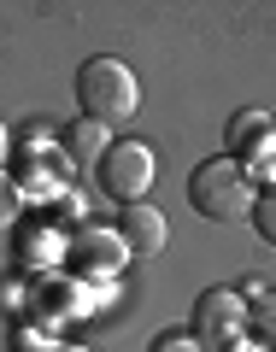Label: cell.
I'll return each instance as SVG.
<instances>
[{
  "mask_svg": "<svg viewBox=\"0 0 276 352\" xmlns=\"http://www.w3.org/2000/svg\"><path fill=\"white\" fill-rule=\"evenodd\" d=\"M189 335L200 340V346H224L229 352L241 335H247V300H241L235 288H206L200 300H194Z\"/></svg>",
  "mask_w": 276,
  "mask_h": 352,
  "instance_id": "4",
  "label": "cell"
},
{
  "mask_svg": "<svg viewBox=\"0 0 276 352\" xmlns=\"http://www.w3.org/2000/svg\"><path fill=\"white\" fill-rule=\"evenodd\" d=\"M59 252H65V235H59V229H36V235H24V264H41V258H59Z\"/></svg>",
  "mask_w": 276,
  "mask_h": 352,
  "instance_id": "11",
  "label": "cell"
},
{
  "mask_svg": "<svg viewBox=\"0 0 276 352\" xmlns=\"http://www.w3.org/2000/svg\"><path fill=\"white\" fill-rule=\"evenodd\" d=\"M235 164H241V170L253 176V182H264V188H276V135H264L259 147H253L247 159H235Z\"/></svg>",
  "mask_w": 276,
  "mask_h": 352,
  "instance_id": "10",
  "label": "cell"
},
{
  "mask_svg": "<svg viewBox=\"0 0 276 352\" xmlns=\"http://www.w3.org/2000/svg\"><path fill=\"white\" fill-rule=\"evenodd\" d=\"M94 176H100V194L118 206H141L153 188V176H159V153L147 147V141H112V147L100 153V164H94Z\"/></svg>",
  "mask_w": 276,
  "mask_h": 352,
  "instance_id": "3",
  "label": "cell"
},
{
  "mask_svg": "<svg viewBox=\"0 0 276 352\" xmlns=\"http://www.w3.org/2000/svg\"><path fill=\"white\" fill-rule=\"evenodd\" d=\"M53 352H88V346H76V340H59V346H53Z\"/></svg>",
  "mask_w": 276,
  "mask_h": 352,
  "instance_id": "16",
  "label": "cell"
},
{
  "mask_svg": "<svg viewBox=\"0 0 276 352\" xmlns=\"http://www.w3.org/2000/svg\"><path fill=\"white\" fill-rule=\"evenodd\" d=\"M247 335L259 340L264 352H276V294H259V300H247Z\"/></svg>",
  "mask_w": 276,
  "mask_h": 352,
  "instance_id": "9",
  "label": "cell"
},
{
  "mask_svg": "<svg viewBox=\"0 0 276 352\" xmlns=\"http://www.w3.org/2000/svg\"><path fill=\"white\" fill-rule=\"evenodd\" d=\"M229 352H264V346H247V340H235V346H229Z\"/></svg>",
  "mask_w": 276,
  "mask_h": 352,
  "instance_id": "17",
  "label": "cell"
},
{
  "mask_svg": "<svg viewBox=\"0 0 276 352\" xmlns=\"http://www.w3.org/2000/svg\"><path fill=\"white\" fill-rule=\"evenodd\" d=\"M118 241L129 247V258H153V252H164V241H171V223H164L159 206H124V217H118Z\"/></svg>",
  "mask_w": 276,
  "mask_h": 352,
  "instance_id": "6",
  "label": "cell"
},
{
  "mask_svg": "<svg viewBox=\"0 0 276 352\" xmlns=\"http://www.w3.org/2000/svg\"><path fill=\"white\" fill-rule=\"evenodd\" d=\"M253 200H259V188L235 159H206L189 170V206L212 223H241L253 212Z\"/></svg>",
  "mask_w": 276,
  "mask_h": 352,
  "instance_id": "2",
  "label": "cell"
},
{
  "mask_svg": "<svg viewBox=\"0 0 276 352\" xmlns=\"http://www.w3.org/2000/svg\"><path fill=\"white\" fill-rule=\"evenodd\" d=\"M18 206H24V194H18L12 176L0 170V229H12V223H18Z\"/></svg>",
  "mask_w": 276,
  "mask_h": 352,
  "instance_id": "13",
  "label": "cell"
},
{
  "mask_svg": "<svg viewBox=\"0 0 276 352\" xmlns=\"http://www.w3.org/2000/svg\"><path fill=\"white\" fill-rule=\"evenodd\" d=\"M6 159H12V129L0 124V164H6Z\"/></svg>",
  "mask_w": 276,
  "mask_h": 352,
  "instance_id": "15",
  "label": "cell"
},
{
  "mask_svg": "<svg viewBox=\"0 0 276 352\" xmlns=\"http://www.w3.org/2000/svg\"><path fill=\"white\" fill-rule=\"evenodd\" d=\"M253 229H259L264 247H276V188H259V200H253Z\"/></svg>",
  "mask_w": 276,
  "mask_h": 352,
  "instance_id": "12",
  "label": "cell"
},
{
  "mask_svg": "<svg viewBox=\"0 0 276 352\" xmlns=\"http://www.w3.org/2000/svg\"><path fill=\"white\" fill-rule=\"evenodd\" d=\"M264 135H276V118L264 112V106H247L241 118H229V129H224V141H229V159H247V153L259 147Z\"/></svg>",
  "mask_w": 276,
  "mask_h": 352,
  "instance_id": "8",
  "label": "cell"
},
{
  "mask_svg": "<svg viewBox=\"0 0 276 352\" xmlns=\"http://www.w3.org/2000/svg\"><path fill=\"white\" fill-rule=\"evenodd\" d=\"M147 352H206V346H200V340H194V335H189V329H164V335H159V340H153V346H147Z\"/></svg>",
  "mask_w": 276,
  "mask_h": 352,
  "instance_id": "14",
  "label": "cell"
},
{
  "mask_svg": "<svg viewBox=\"0 0 276 352\" xmlns=\"http://www.w3.org/2000/svg\"><path fill=\"white\" fill-rule=\"evenodd\" d=\"M59 147H65L71 164H100V153L112 147V135H106V124H94V118H76V124L59 135Z\"/></svg>",
  "mask_w": 276,
  "mask_h": 352,
  "instance_id": "7",
  "label": "cell"
},
{
  "mask_svg": "<svg viewBox=\"0 0 276 352\" xmlns=\"http://www.w3.org/2000/svg\"><path fill=\"white\" fill-rule=\"evenodd\" d=\"M76 106H83V118H94V124H124V118L141 112V82L136 71H129L124 59H112V53H100V59H88L83 71H76Z\"/></svg>",
  "mask_w": 276,
  "mask_h": 352,
  "instance_id": "1",
  "label": "cell"
},
{
  "mask_svg": "<svg viewBox=\"0 0 276 352\" xmlns=\"http://www.w3.org/2000/svg\"><path fill=\"white\" fill-rule=\"evenodd\" d=\"M65 258L83 270V276H118L129 264V247L118 241V229H76V235H65Z\"/></svg>",
  "mask_w": 276,
  "mask_h": 352,
  "instance_id": "5",
  "label": "cell"
}]
</instances>
